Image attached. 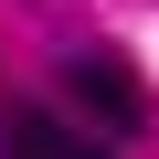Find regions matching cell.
Returning <instances> with one entry per match:
<instances>
[{
    "mask_svg": "<svg viewBox=\"0 0 159 159\" xmlns=\"http://www.w3.org/2000/svg\"><path fill=\"white\" fill-rule=\"evenodd\" d=\"M64 96L85 106L106 138H138V127H148V85H138L117 53H74V64H64Z\"/></svg>",
    "mask_w": 159,
    "mask_h": 159,
    "instance_id": "cell-1",
    "label": "cell"
},
{
    "mask_svg": "<svg viewBox=\"0 0 159 159\" xmlns=\"http://www.w3.org/2000/svg\"><path fill=\"white\" fill-rule=\"evenodd\" d=\"M0 159H96V138H74L64 117H43V106H21L11 127H0Z\"/></svg>",
    "mask_w": 159,
    "mask_h": 159,
    "instance_id": "cell-2",
    "label": "cell"
}]
</instances>
